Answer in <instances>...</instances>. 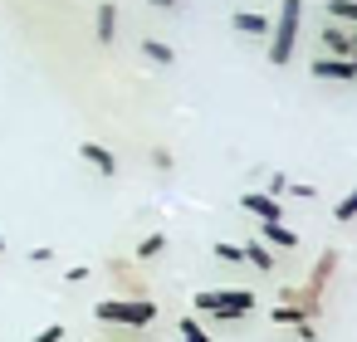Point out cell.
Returning a JSON list of instances; mask_svg holds the SVG:
<instances>
[{
  "instance_id": "obj_4",
  "label": "cell",
  "mask_w": 357,
  "mask_h": 342,
  "mask_svg": "<svg viewBox=\"0 0 357 342\" xmlns=\"http://www.w3.org/2000/svg\"><path fill=\"white\" fill-rule=\"evenodd\" d=\"M308 69H313V79H333V84H352V79H357L352 59H333V54H318Z\"/></svg>"
},
{
  "instance_id": "obj_15",
  "label": "cell",
  "mask_w": 357,
  "mask_h": 342,
  "mask_svg": "<svg viewBox=\"0 0 357 342\" xmlns=\"http://www.w3.org/2000/svg\"><path fill=\"white\" fill-rule=\"evenodd\" d=\"M333 220H337V225H347V220H357V191H347V196L337 201V210H333Z\"/></svg>"
},
{
  "instance_id": "obj_25",
  "label": "cell",
  "mask_w": 357,
  "mask_h": 342,
  "mask_svg": "<svg viewBox=\"0 0 357 342\" xmlns=\"http://www.w3.org/2000/svg\"><path fill=\"white\" fill-rule=\"evenodd\" d=\"M167 6H181V0H167Z\"/></svg>"
},
{
  "instance_id": "obj_24",
  "label": "cell",
  "mask_w": 357,
  "mask_h": 342,
  "mask_svg": "<svg viewBox=\"0 0 357 342\" xmlns=\"http://www.w3.org/2000/svg\"><path fill=\"white\" fill-rule=\"evenodd\" d=\"M6 249H10V244H6V235H0V254H6Z\"/></svg>"
},
{
  "instance_id": "obj_19",
  "label": "cell",
  "mask_w": 357,
  "mask_h": 342,
  "mask_svg": "<svg viewBox=\"0 0 357 342\" xmlns=\"http://www.w3.org/2000/svg\"><path fill=\"white\" fill-rule=\"evenodd\" d=\"M30 342H64V327H59V322H50V327H40Z\"/></svg>"
},
{
  "instance_id": "obj_21",
  "label": "cell",
  "mask_w": 357,
  "mask_h": 342,
  "mask_svg": "<svg viewBox=\"0 0 357 342\" xmlns=\"http://www.w3.org/2000/svg\"><path fill=\"white\" fill-rule=\"evenodd\" d=\"M152 162H157L162 171H172V152H167V147H157V152H152Z\"/></svg>"
},
{
  "instance_id": "obj_23",
  "label": "cell",
  "mask_w": 357,
  "mask_h": 342,
  "mask_svg": "<svg viewBox=\"0 0 357 342\" xmlns=\"http://www.w3.org/2000/svg\"><path fill=\"white\" fill-rule=\"evenodd\" d=\"M347 59H352V69H357V35H352V54H347Z\"/></svg>"
},
{
  "instance_id": "obj_11",
  "label": "cell",
  "mask_w": 357,
  "mask_h": 342,
  "mask_svg": "<svg viewBox=\"0 0 357 342\" xmlns=\"http://www.w3.org/2000/svg\"><path fill=\"white\" fill-rule=\"evenodd\" d=\"M240 254H245V264H255V269H274V249L269 244H259V240H250V244H240Z\"/></svg>"
},
{
  "instance_id": "obj_17",
  "label": "cell",
  "mask_w": 357,
  "mask_h": 342,
  "mask_svg": "<svg viewBox=\"0 0 357 342\" xmlns=\"http://www.w3.org/2000/svg\"><path fill=\"white\" fill-rule=\"evenodd\" d=\"M176 327H181V342H211V337H206V327H201L196 318H181Z\"/></svg>"
},
{
  "instance_id": "obj_18",
  "label": "cell",
  "mask_w": 357,
  "mask_h": 342,
  "mask_svg": "<svg viewBox=\"0 0 357 342\" xmlns=\"http://www.w3.org/2000/svg\"><path fill=\"white\" fill-rule=\"evenodd\" d=\"M215 259H225V264H245V254H240V244H215Z\"/></svg>"
},
{
  "instance_id": "obj_20",
  "label": "cell",
  "mask_w": 357,
  "mask_h": 342,
  "mask_svg": "<svg viewBox=\"0 0 357 342\" xmlns=\"http://www.w3.org/2000/svg\"><path fill=\"white\" fill-rule=\"evenodd\" d=\"M284 191H289V176H284V171H274V176H269V191H264V196H284Z\"/></svg>"
},
{
  "instance_id": "obj_8",
  "label": "cell",
  "mask_w": 357,
  "mask_h": 342,
  "mask_svg": "<svg viewBox=\"0 0 357 342\" xmlns=\"http://www.w3.org/2000/svg\"><path fill=\"white\" fill-rule=\"evenodd\" d=\"M323 49H328L333 59H347V54H352V35H347L342 25H323Z\"/></svg>"
},
{
  "instance_id": "obj_16",
  "label": "cell",
  "mask_w": 357,
  "mask_h": 342,
  "mask_svg": "<svg viewBox=\"0 0 357 342\" xmlns=\"http://www.w3.org/2000/svg\"><path fill=\"white\" fill-rule=\"evenodd\" d=\"M162 249H167V235H147V240L137 244V259H157Z\"/></svg>"
},
{
  "instance_id": "obj_1",
  "label": "cell",
  "mask_w": 357,
  "mask_h": 342,
  "mask_svg": "<svg viewBox=\"0 0 357 342\" xmlns=\"http://www.w3.org/2000/svg\"><path fill=\"white\" fill-rule=\"evenodd\" d=\"M298 25H303V0H284L279 15L269 20V64H274V69H284V64L294 59Z\"/></svg>"
},
{
  "instance_id": "obj_7",
  "label": "cell",
  "mask_w": 357,
  "mask_h": 342,
  "mask_svg": "<svg viewBox=\"0 0 357 342\" xmlns=\"http://www.w3.org/2000/svg\"><path fill=\"white\" fill-rule=\"evenodd\" d=\"M259 244H269V249H298V235L284 220H264V240Z\"/></svg>"
},
{
  "instance_id": "obj_12",
  "label": "cell",
  "mask_w": 357,
  "mask_h": 342,
  "mask_svg": "<svg viewBox=\"0 0 357 342\" xmlns=\"http://www.w3.org/2000/svg\"><path fill=\"white\" fill-rule=\"evenodd\" d=\"M142 54H147L152 64H167V69L176 64V54H172V45H162V40H142Z\"/></svg>"
},
{
  "instance_id": "obj_22",
  "label": "cell",
  "mask_w": 357,
  "mask_h": 342,
  "mask_svg": "<svg viewBox=\"0 0 357 342\" xmlns=\"http://www.w3.org/2000/svg\"><path fill=\"white\" fill-rule=\"evenodd\" d=\"M30 259H35V264H50V259H54V249H50V244H40V249H30Z\"/></svg>"
},
{
  "instance_id": "obj_10",
  "label": "cell",
  "mask_w": 357,
  "mask_h": 342,
  "mask_svg": "<svg viewBox=\"0 0 357 342\" xmlns=\"http://www.w3.org/2000/svg\"><path fill=\"white\" fill-rule=\"evenodd\" d=\"M230 25H235V35H269V15H255V10H235Z\"/></svg>"
},
{
  "instance_id": "obj_13",
  "label": "cell",
  "mask_w": 357,
  "mask_h": 342,
  "mask_svg": "<svg viewBox=\"0 0 357 342\" xmlns=\"http://www.w3.org/2000/svg\"><path fill=\"white\" fill-rule=\"evenodd\" d=\"M328 15L337 25H357V0H328Z\"/></svg>"
},
{
  "instance_id": "obj_2",
  "label": "cell",
  "mask_w": 357,
  "mask_h": 342,
  "mask_svg": "<svg viewBox=\"0 0 357 342\" xmlns=\"http://www.w3.org/2000/svg\"><path fill=\"white\" fill-rule=\"evenodd\" d=\"M196 313L230 322V318L255 313V293H250V288H201V293H196Z\"/></svg>"
},
{
  "instance_id": "obj_9",
  "label": "cell",
  "mask_w": 357,
  "mask_h": 342,
  "mask_svg": "<svg viewBox=\"0 0 357 342\" xmlns=\"http://www.w3.org/2000/svg\"><path fill=\"white\" fill-rule=\"evenodd\" d=\"M93 30H98V45H113V35H118V6H98L93 10Z\"/></svg>"
},
{
  "instance_id": "obj_3",
  "label": "cell",
  "mask_w": 357,
  "mask_h": 342,
  "mask_svg": "<svg viewBox=\"0 0 357 342\" xmlns=\"http://www.w3.org/2000/svg\"><path fill=\"white\" fill-rule=\"evenodd\" d=\"M93 313H98V322H118V327H147L157 318V308L147 298H103Z\"/></svg>"
},
{
  "instance_id": "obj_14",
  "label": "cell",
  "mask_w": 357,
  "mask_h": 342,
  "mask_svg": "<svg viewBox=\"0 0 357 342\" xmlns=\"http://www.w3.org/2000/svg\"><path fill=\"white\" fill-rule=\"evenodd\" d=\"M274 322H279V327H298V322H303V308H298V303H279V308H274Z\"/></svg>"
},
{
  "instance_id": "obj_5",
  "label": "cell",
  "mask_w": 357,
  "mask_h": 342,
  "mask_svg": "<svg viewBox=\"0 0 357 342\" xmlns=\"http://www.w3.org/2000/svg\"><path fill=\"white\" fill-rule=\"evenodd\" d=\"M240 210H250V215H259V220H284L279 196H264V191H245V196H240Z\"/></svg>"
},
{
  "instance_id": "obj_6",
  "label": "cell",
  "mask_w": 357,
  "mask_h": 342,
  "mask_svg": "<svg viewBox=\"0 0 357 342\" xmlns=\"http://www.w3.org/2000/svg\"><path fill=\"white\" fill-rule=\"evenodd\" d=\"M79 157H84L98 176H118V157H113L103 142H84V147H79Z\"/></svg>"
}]
</instances>
